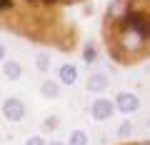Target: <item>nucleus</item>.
<instances>
[{"label":"nucleus","instance_id":"1","mask_svg":"<svg viewBox=\"0 0 150 145\" xmlns=\"http://www.w3.org/2000/svg\"><path fill=\"white\" fill-rule=\"evenodd\" d=\"M3 115H5V120H10V123H20L23 118H25V105H23L20 98H8L5 103H3Z\"/></svg>","mask_w":150,"mask_h":145},{"label":"nucleus","instance_id":"2","mask_svg":"<svg viewBox=\"0 0 150 145\" xmlns=\"http://www.w3.org/2000/svg\"><path fill=\"white\" fill-rule=\"evenodd\" d=\"M90 113H93L95 120H108V118H112V113H115V103L108 100V98H98V100L90 105Z\"/></svg>","mask_w":150,"mask_h":145},{"label":"nucleus","instance_id":"3","mask_svg":"<svg viewBox=\"0 0 150 145\" xmlns=\"http://www.w3.org/2000/svg\"><path fill=\"white\" fill-rule=\"evenodd\" d=\"M112 103H115V108H118L120 113H135L140 108V98L135 93H118V98Z\"/></svg>","mask_w":150,"mask_h":145},{"label":"nucleus","instance_id":"4","mask_svg":"<svg viewBox=\"0 0 150 145\" xmlns=\"http://www.w3.org/2000/svg\"><path fill=\"white\" fill-rule=\"evenodd\" d=\"M58 78H60V83H63V85H75V83H78V68H75L73 63L60 65Z\"/></svg>","mask_w":150,"mask_h":145},{"label":"nucleus","instance_id":"5","mask_svg":"<svg viewBox=\"0 0 150 145\" xmlns=\"http://www.w3.org/2000/svg\"><path fill=\"white\" fill-rule=\"evenodd\" d=\"M3 75L8 78V80H18V78L23 75V68L18 60H5L3 63Z\"/></svg>","mask_w":150,"mask_h":145},{"label":"nucleus","instance_id":"6","mask_svg":"<svg viewBox=\"0 0 150 145\" xmlns=\"http://www.w3.org/2000/svg\"><path fill=\"white\" fill-rule=\"evenodd\" d=\"M105 88H108V75H103V73L90 75V80H88V90L90 93H103Z\"/></svg>","mask_w":150,"mask_h":145},{"label":"nucleus","instance_id":"7","mask_svg":"<svg viewBox=\"0 0 150 145\" xmlns=\"http://www.w3.org/2000/svg\"><path fill=\"white\" fill-rule=\"evenodd\" d=\"M40 93H43L45 98H58V95H60V83H55V80H43V83H40Z\"/></svg>","mask_w":150,"mask_h":145},{"label":"nucleus","instance_id":"8","mask_svg":"<svg viewBox=\"0 0 150 145\" xmlns=\"http://www.w3.org/2000/svg\"><path fill=\"white\" fill-rule=\"evenodd\" d=\"M68 145H88V133L85 130H73L68 138Z\"/></svg>","mask_w":150,"mask_h":145},{"label":"nucleus","instance_id":"9","mask_svg":"<svg viewBox=\"0 0 150 145\" xmlns=\"http://www.w3.org/2000/svg\"><path fill=\"white\" fill-rule=\"evenodd\" d=\"M35 65H38V70H43V73H45V70L50 68V58H48V55H38V58H35Z\"/></svg>","mask_w":150,"mask_h":145},{"label":"nucleus","instance_id":"10","mask_svg":"<svg viewBox=\"0 0 150 145\" xmlns=\"http://www.w3.org/2000/svg\"><path fill=\"white\" fill-rule=\"evenodd\" d=\"M25 145H48V143H45L43 135H33V138H28V143H25Z\"/></svg>","mask_w":150,"mask_h":145},{"label":"nucleus","instance_id":"11","mask_svg":"<svg viewBox=\"0 0 150 145\" xmlns=\"http://www.w3.org/2000/svg\"><path fill=\"white\" fill-rule=\"evenodd\" d=\"M130 133H133V125H130V123H123L118 128V135H123V138H125V135H130Z\"/></svg>","mask_w":150,"mask_h":145},{"label":"nucleus","instance_id":"12","mask_svg":"<svg viewBox=\"0 0 150 145\" xmlns=\"http://www.w3.org/2000/svg\"><path fill=\"white\" fill-rule=\"evenodd\" d=\"M85 60H88V63L95 60V48H93V45H88V48H85Z\"/></svg>","mask_w":150,"mask_h":145},{"label":"nucleus","instance_id":"13","mask_svg":"<svg viewBox=\"0 0 150 145\" xmlns=\"http://www.w3.org/2000/svg\"><path fill=\"white\" fill-rule=\"evenodd\" d=\"M55 128H58V118L53 115V118H48V120H45V130H55Z\"/></svg>","mask_w":150,"mask_h":145},{"label":"nucleus","instance_id":"14","mask_svg":"<svg viewBox=\"0 0 150 145\" xmlns=\"http://www.w3.org/2000/svg\"><path fill=\"white\" fill-rule=\"evenodd\" d=\"M13 8V0H0V13H8Z\"/></svg>","mask_w":150,"mask_h":145},{"label":"nucleus","instance_id":"15","mask_svg":"<svg viewBox=\"0 0 150 145\" xmlns=\"http://www.w3.org/2000/svg\"><path fill=\"white\" fill-rule=\"evenodd\" d=\"M28 3H38V5H40V3H43V5H55V3H60V0H28Z\"/></svg>","mask_w":150,"mask_h":145},{"label":"nucleus","instance_id":"16","mask_svg":"<svg viewBox=\"0 0 150 145\" xmlns=\"http://www.w3.org/2000/svg\"><path fill=\"white\" fill-rule=\"evenodd\" d=\"M0 60H5V45L0 43Z\"/></svg>","mask_w":150,"mask_h":145},{"label":"nucleus","instance_id":"17","mask_svg":"<svg viewBox=\"0 0 150 145\" xmlns=\"http://www.w3.org/2000/svg\"><path fill=\"white\" fill-rule=\"evenodd\" d=\"M48 145H65V143H60V140H53V143H48Z\"/></svg>","mask_w":150,"mask_h":145}]
</instances>
